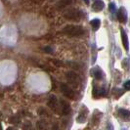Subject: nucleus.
I'll return each mask as SVG.
<instances>
[{
  "label": "nucleus",
  "mask_w": 130,
  "mask_h": 130,
  "mask_svg": "<svg viewBox=\"0 0 130 130\" xmlns=\"http://www.w3.org/2000/svg\"><path fill=\"white\" fill-rule=\"evenodd\" d=\"M109 127H110L109 130H112V126H111V124H109Z\"/></svg>",
  "instance_id": "24"
},
{
  "label": "nucleus",
  "mask_w": 130,
  "mask_h": 130,
  "mask_svg": "<svg viewBox=\"0 0 130 130\" xmlns=\"http://www.w3.org/2000/svg\"><path fill=\"white\" fill-rule=\"evenodd\" d=\"M48 107L52 110L54 112L56 113H60L61 112V105H60V101H58L57 97L55 95H50L49 99H48Z\"/></svg>",
  "instance_id": "3"
},
{
  "label": "nucleus",
  "mask_w": 130,
  "mask_h": 130,
  "mask_svg": "<svg viewBox=\"0 0 130 130\" xmlns=\"http://www.w3.org/2000/svg\"><path fill=\"white\" fill-rule=\"evenodd\" d=\"M91 75L93 77H95L97 80H102L103 78H104L105 74H104V72L102 71V69L101 68H99V67H95V68H93L91 70Z\"/></svg>",
  "instance_id": "6"
},
{
  "label": "nucleus",
  "mask_w": 130,
  "mask_h": 130,
  "mask_svg": "<svg viewBox=\"0 0 130 130\" xmlns=\"http://www.w3.org/2000/svg\"><path fill=\"white\" fill-rule=\"evenodd\" d=\"M0 130H3L2 129V125H1V123H0Z\"/></svg>",
  "instance_id": "26"
},
{
  "label": "nucleus",
  "mask_w": 130,
  "mask_h": 130,
  "mask_svg": "<svg viewBox=\"0 0 130 130\" xmlns=\"http://www.w3.org/2000/svg\"><path fill=\"white\" fill-rule=\"evenodd\" d=\"M37 127H38L39 130H44L46 128L45 121H38L37 122Z\"/></svg>",
  "instance_id": "16"
},
{
  "label": "nucleus",
  "mask_w": 130,
  "mask_h": 130,
  "mask_svg": "<svg viewBox=\"0 0 130 130\" xmlns=\"http://www.w3.org/2000/svg\"><path fill=\"white\" fill-rule=\"evenodd\" d=\"M109 8H110V11L113 13V12L116 11V4L111 2V3H110V5H109Z\"/></svg>",
  "instance_id": "17"
},
{
  "label": "nucleus",
  "mask_w": 130,
  "mask_h": 130,
  "mask_svg": "<svg viewBox=\"0 0 130 130\" xmlns=\"http://www.w3.org/2000/svg\"><path fill=\"white\" fill-rule=\"evenodd\" d=\"M74 2V0H60L57 4V8L58 9H63L67 7L68 5H71L72 3Z\"/></svg>",
  "instance_id": "12"
},
{
  "label": "nucleus",
  "mask_w": 130,
  "mask_h": 130,
  "mask_svg": "<svg viewBox=\"0 0 130 130\" xmlns=\"http://www.w3.org/2000/svg\"><path fill=\"white\" fill-rule=\"evenodd\" d=\"M87 113H88V110L86 109L84 112H83V106H82V108L80 109V111H79V116L76 118L78 123H83L84 122L85 120H86V118H87Z\"/></svg>",
  "instance_id": "10"
},
{
  "label": "nucleus",
  "mask_w": 130,
  "mask_h": 130,
  "mask_svg": "<svg viewBox=\"0 0 130 130\" xmlns=\"http://www.w3.org/2000/svg\"><path fill=\"white\" fill-rule=\"evenodd\" d=\"M118 115L123 118H129L130 117V111H127L125 109H119L118 110Z\"/></svg>",
  "instance_id": "14"
},
{
  "label": "nucleus",
  "mask_w": 130,
  "mask_h": 130,
  "mask_svg": "<svg viewBox=\"0 0 130 130\" xmlns=\"http://www.w3.org/2000/svg\"><path fill=\"white\" fill-rule=\"evenodd\" d=\"M24 130H32L31 125L29 123H27V127H26V125H25V126H24Z\"/></svg>",
  "instance_id": "20"
},
{
  "label": "nucleus",
  "mask_w": 130,
  "mask_h": 130,
  "mask_svg": "<svg viewBox=\"0 0 130 130\" xmlns=\"http://www.w3.org/2000/svg\"><path fill=\"white\" fill-rule=\"evenodd\" d=\"M57 129H58V126H57V125H55V126L53 127V129H52V130H57Z\"/></svg>",
  "instance_id": "23"
},
{
  "label": "nucleus",
  "mask_w": 130,
  "mask_h": 130,
  "mask_svg": "<svg viewBox=\"0 0 130 130\" xmlns=\"http://www.w3.org/2000/svg\"><path fill=\"white\" fill-rule=\"evenodd\" d=\"M7 130H18L17 128H15V127H9Z\"/></svg>",
  "instance_id": "22"
},
{
  "label": "nucleus",
  "mask_w": 130,
  "mask_h": 130,
  "mask_svg": "<svg viewBox=\"0 0 130 130\" xmlns=\"http://www.w3.org/2000/svg\"><path fill=\"white\" fill-rule=\"evenodd\" d=\"M52 62H53V63H54V64H55L56 66H62V65H63V64H62L61 62H59V61H56V60H52Z\"/></svg>",
  "instance_id": "21"
},
{
  "label": "nucleus",
  "mask_w": 130,
  "mask_h": 130,
  "mask_svg": "<svg viewBox=\"0 0 130 130\" xmlns=\"http://www.w3.org/2000/svg\"><path fill=\"white\" fill-rule=\"evenodd\" d=\"M9 121L12 124H19L21 122V118L19 117V116H14L9 119Z\"/></svg>",
  "instance_id": "15"
},
{
  "label": "nucleus",
  "mask_w": 130,
  "mask_h": 130,
  "mask_svg": "<svg viewBox=\"0 0 130 130\" xmlns=\"http://www.w3.org/2000/svg\"><path fill=\"white\" fill-rule=\"evenodd\" d=\"M63 33H65L69 36H72V37H78L84 33V29L83 27L79 26L68 25L63 28Z\"/></svg>",
  "instance_id": "1"
},
{
  "label": "nucleus",
  "mask_w": 130,
  "mask_h": 130,
  "mask_svg": "<svg viewBox=\"0 0 130 130\" xmlns=\"http://www.w3.org/2000/svg\"><path fill=\"white\" fill-rule=\"evenodd\" d=\"M90 25H91L93 30H98L100 26H101V21L99 19H93L90 22Z\"/></svg>",
  "instance_id": "13"
},
{
  "label": "nucleus",
  "mask_w": 130,
  "mask_h": 130,
  "mask_svg": "<svg viewBox=\"0 0 130 130\" xmlns=\"http://www.w3.org/2000/svg\"><path fill=\"white\" fill-rule=\"evenodd\" d=\"M117 18H118V21H119L120 23H123V24L126 23V21H127V13H126L125 8L121 7V8L118 10Z\"/></svg>",
  "instance_id": "8"
},
{
  "label": "nucleus",
  "mask_w": 130,
  "mask_h": 130,
  "mask_svg": "<svg viewBox=\"0 0 130 130\" xmlns=\"http://www.w3.org/2000/svg\"><path fill=\"white\" fill-rule=\"evenodd\" d=\"M60 105H61V113L65 116L69 115L71 111V105L65 100H60Z\"/></svg>",
  "instance_id": "7"
},
{
  "label": "nucleus",
  "mask_w": 130,
  "mask_h": 130,
  "mask_svg": "<svg viewBox=\"0 0 130 130\" xmlns=\"http://www.w3.org/2000/svg\"><path fill=\"white\" fill-rule=\"evenodd\" d=\"M124 88L126 90H129L130 91V80H127L125 83H124Z\"/></svg>",
  "instance_id": "19"
},
{
  "label": "nucleus",
  "mask_w": 130,
  "mask_h": 130,
  "mask_svg": "<svg viewBox=\"0 0 130 130\" xmlns=\"http://www.w3.org/2000/svg\"><path fill=\"white\" fill-rule=\"evenodd\" d=\"M43 50H44L46 53H53V48H52V47H50V46H48V47H45Z\"/></svg>",
  "instance_id": "18"
},
{
  "label": "nucleus",
  "mask_w": 130,
  "mask_h": 130,
  "mask_svg": "<svg viewBox=\"0 0 130 130\" xmlns=\"http://www.w3.org/2000/svg\"><path fill=\"white\" fill-rule=\"evenodd\" d=\"M61 91L64 94V96H66L68 99H72V100L75 99V93L68 84L62 83L61 84Z\"/></svg>",
  "instance_id": "4"
},
{
  "label": "nucleus",
  "mask_w": 130,
  "mask_h": 130,
  "mask_svg": "<svg viewBox=\"0 0 130 130\" xmlns=\"http://www.w3.org/2000/svg\"><path fill=\"white\" fill-rule=\"evenodd\" d=\"M104 7H105V4L102 0H97V1H95L94 4L92 5V8H93V10H94L95 12H100V11H102V10L104 9Z\"/></svg>",
  "instance_id": "11"
},
{
  "label": "nucleus",
  "mask_w": 130,
  "mask_h": 130,
  "mask_svg": "<svg viewBox=\"0 0 130 130\" xmlns=\"http://www.w3.org/2000/svg\"><path fill=\"white\" fill-rule=\"evenodd\" d=\"M67 78H68V81L71 84L73 85V86H76L77 87L78 85H79V83H80V78H79V76L73 72H67Z\"/></svg>",
  "instance_id": "5"
},
{
  "label": "nucleus",
  "mask_w": 130,
  "mask_h": 130,
  "mask_svg": "<svg viewBox=\"0 0 130 130\" xmlns=\"http://www.w3.org/2000/svg\"><path fill=\"white\" fill-rule=\"evenodd\" d=\"M64 17L68 20L78 22L79 20L82 18V12L79 11L78 9H70V10H68L64 14Z\"/></svg>",
  "instance_id": "2"
},
{
  "label": "nucleus",
  "mask_w": 130,
  "mask_h": 130,
  "mask_svg": "<svg viewBox=\"0 0 130 130\" xmlns=\"http://www.w3.org/2000/svg\"><path fill=\"white\" fill-rule=\"evenodd\" d=\"M120 35H121V41H122V44H123V47L124 49L126 50V51H128L129 50V42H128V36H127V34L125 32V30L121 28V30H120Z\"/></svg>",
  "instance_id": "9"
},
{
  "label": "nucleus",
  "mask_w": 130,
  "mask_h": 130,
  "mask_svg": "<svg viewBox=\"0 0 130 130\" xmlns=\"http://www.w3.org/2000/svg\"><path fill=\"white\" fill-rule=\"evenodd\" d=\"M84 2H85V3H86V4H87V5H88V4H89V2H90V1H89V0H84Z\"/></svg>",
  "instance_id": "25"
}]
</instances>
